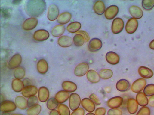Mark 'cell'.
Segmentation results:
<instances>
[{
  "label": "cell",
  "mask_w": 154,
  "mask_h": 115,
  "mask_svg": "<svg viewBox=\"0 0 154 115\" xmlns=\"http://www.w3.org/2000/svg\"><path fill=\"white\" fill-rule=\"evenodd\" d=\"M136 101L140 106L145 107L148 104V99L146 96L142 92H140L136 96Z\"/></svg>",
  "instance_id": "30"
},
{
  "label": "cell",
  "mask_w": 154,
  "mask_h": 115,
  "mask_svg": "<svg viewBox=\"0 0 154 115\" xmlns=\"http://www.w3.org/2000/svg\"><path fill=\"white\" fill-rule=\"evenodd\" d=\"M130 83L125 79H121L118 81L116 86L117 90L122 92L128 91L130 89Z\"/></svg>",
  "instance_id": "20"
},
{
  "label": "cell",
  "mask_w": 154,
  "mask_h": 115,
  "mask_svg": "<svg viewBox=\"0 0 154 115\" xmlns=\"http://www.w3.org/2000/svg\"><path fill=\"white\" fill-rule=\"evenodd\" d=\"M124 25L123 19L118 17L115 18L112 21L111 26L112 32L115 34L120 33L123 31Z\"/></svg>",
  "instance_id": "2"
},
{
  "label": "cell",
  "mask_w": 154,
  "mask_h": 115,
  "mask_svg": "<svg viewBox=\"0 0 154 115\" xmlns=\"http://www.w3.org/2000/svg\"><path fill=\"white\" fill-rule=\"evenodd\" d=\"M138 108V104L134 99L131 98L128 100L127 109L131 114H134L137 113Z\"/></svg>",
  "instance_id": "23"
},
{
  "label": "cell",
  "mask_w": 154,
  "mask_h": 115,
  "mask_svg": "<svg viewBox=\"0 0 154 115\" xmlns=\"http://www.w3.org/2000/svg\"><path fill=\"white\" fill-rule=\"evenodd\" d=\"M81 103L80 97L78 94L73 93L70 95L69 106L71 110L75 111L79 108Z\"/></svg>",
  "instance_id": "3"
},
{
  "label": "cell",
  "mask_w": 154,
  "mask_h": 115,
  "mask_svg": "<svg viewBox=\"0 0 154 115\" xmlns=\"http://www.w3.org/2000/svg\"><path fill=\"white\" fill-rule=\"evenodd\" d=\"M82 25L79 22H73L68 25L67 27V29L71 33H75L79 31Z\"/></svg>",
  "instance_id": "34"
},
{
  "label": "cell",
  "mask_w": 154,
  "mask_h": 115,
  "mask_svg": "<svg viewBox=\"0 0 154 115\" xmlns=\"http://www.w3.org/2000/svg\"><path fill=\"white\" fill-rule=\"evenodd\" d=\"M146 81L144 78L137 79L133 82L131 86V90L135 93L141 92L146 86Z\"/></svg>",
  "instance_id": "5"
},
{
  "label": "cell",
  "mask_w": 154,
  "mask_h": 115,
  "mask_svg": "<svg viewBox=\"0 0 154 115\" xmlns=\"http://www.w3.org/2000/svg\"><path fill=\"white\" fill-rule=\"evenodd\" d=\"M151 111L148 107H143L138 111L137 115H150Z\"/></svg>",
  "instance_id": "44"
},
{
  "label": "cell",
  "mask_w": 154,
  "mask_h": 115,
  "mask_svg": "<svg viewBox=\"0 0 154 115\" xmlns=\"http://www.w3.org/2000/svg\"><path fill=\"white\" fill-rule=\"evenodd\" d=\"M37 70L41 74H45L47 72L48 65L47 62L45 59H41L37 64Z\"/></svg>",
  "instance_id": "27"
},
{
  "label": "cell",
  "mask_w": 154,
  "mask_h": 115,
  "mask_svg": "<svg viewBox=\"0 0 154 115\" xmlns=\"http://www.w3.org/2000/svg\"><path fill=\"white\" fill-rule=\"evenodd\" d=\"M72 38L67 36H62L58 39L57 43L61 47L66 48L72 46L73 43Z\"/></svg>",
  "instance_id": "24"
},
{
  "label": "cell",
  "mask_w": 154,
  "mask_h": 115,
  "mask_svg": "<svg viewBox=\"0 0 154 115\" xmlns=\"http://www.w3.org/2000/svg\"><path fill=\"white\" fill-rule=\"evenodd\" d=\"M38 91L36 86L30 85L24 87L22 91V94L25 98H29L35 96Z\"/></svg>",
  "instance_id": "11"
},
{
  "label": "cell",
  "mask_w": 154,
  "mask_h": 115,
  "mask_svg": "<svg viewBox=\"0 0 154 115\" xmlns=\"http://www.w3.org/2000/svg\"><path fill=\"white\" fill-rule=\"evenodd\" d=\"M15 104L17 108L21 110H24L28 107L27 100L24 97L17 96L15 99Z\"/></svg>",
  "instance_id": "28"
},
{
  "label": "cell",
  "mask_w": 154,
  "mask_h": 115,
  "mask_svg": "<svg viewBox=\"0 0 154 115\" xmlns=\"http://www.w3.org/2000/svg\"><path fill=\"white\" fill-rule=\"evenodd\" d=\"M58 8L56 5L51 4L48 10V18L50 21H54L59 17Z\"/></svg>",
  "instance_id": "13"
},
{
  "label": "cell",
  "mask_w": 154,
  "mask_h": 115,
  "mask_svg": "<svg viewBox=\"0 0 154 115\" xmlns=\"http://www.w3.org/2000/svg\"><path fill=\"white\" fill-rule=\"evenodd\" d=\"M149 48L152 50H154V39L151 41L149 45Z\"/></svg>",
  "instance_id": "53"
},
{
  "label": "cell",
  "mask_w": 154,
  "mask_h": 115,
  "mask_svg": "<svg viewBox=\"0 0 154 115\" xmlns=\"http://www.w3.org/2000/svg\"><path fill=\"white\" fill-rule=\"evenodd\" d=\"M38 20L35 18H30L26 19L23 24V28L25 31H31L37 26Z\"/></svg>",
  "instance_id": "14"
},
{
  "label": "cell",
  "mask_w": 154,
  "mask_h": 115,
  "mask_svg": "<svg viewBox=\"0 0 154 115\" xmlns=\"http://www.w3.org/2000/svg\"><path fill=\"white\" fill-rule=\"evenodd\" d=\"M103 46L102 42L98 38H94L92 39L89 42L88 49L90 52L98 51L101 49Z\"/></svg>",
  "instance_id": "9"
},
{
  "label": "cell",
  "mask_w": 154,
  "mask_h": 115,
  "mask_svg": "<svg viewBox=\"0 0 154 115\" xmlns=\"http://www.w3.org/2000/svg\"><path fill=\"white\" fill-rule=\"evenodd\" d=\"M106 111L105 108L100 107L96 109L95 113L96 115H105Z\"/></svg>",
  "instance_id": "48"
},
{
  "label": "cell",
  "mask_w": 154,
  "mask_h": 115,
  "mask_svg": "<svg viewBox=\"0 0 154 115\" xmlns=\"http://www.w3.org/2000/svg\"><path fill=\"white\" fill-rule=\"evenodd\" d=\"M46 105L49 110H53L58 107L59 102L55 98H51L48 100Z\"/></svg>",
  "instance_id": "38"
},
{
  "label": "cell",
  "mask_w": 154,
  "mask_h": 115,
  "mask_svg": "<svg viewBox=\"0 0 154 115\" xmlns=\"http://www.w3.org/2000/svg\"><path fill=\"white\" fill-rule=\"evenodd\" d=\"M148 104L149 106L154 107V95L149 97L148 99Z\"/></svg>",
  "instance_id": "51"
},
{
  "label": "cell",
  "mask_w": 154,
  "mask_h": 115,
  "mask_svg": "<svg viewBox=\"0 0 154 115\" xmlns=\"http://www.w3.org/2000/svg\"><path fill=\"white\" fill-rule=\"evenodd\" d=\"M73 41L75 46L79 47L83 46L85 43V40L82 35L77 34L74 37Z\"/></svg>",
  "instance_id": "39"
},
{
  "label": "cell",
  "mask_w": 154,
  "mask_h": 115,
  "mask_svg": "<svg viewBox=\"0 0 154 115\" xmlns=\"http://www.w3.org/2000/svg\"><path fill=\"white\" fill-rule=\"evenodd\" d=\"M49 95H50V94H49V90L46 87L42 86L38 89V98L41 102H45L48 101Z\"/></svg>",
  "instance_id": "18"
},
{
  "label": "cell",
  "mask_w": 154,
  "mask_h": 115,
  "mask_svg": "<svg viewBox=\"0 0 154 115\" xmlns=\"http://www.w3.org/2000/svg\"><path fill=\"white\" fill-rule=\"evenodd\" d=\"M23 84L24 87H26V86L31 85V80L28 78H25L23 80Z\"/></svg>",
  "instance_id": "50"
},
{
  "label": "cell",
  "mask_w": 154,
  "mask_h": 115,
  "mask_svg": "<svg viewBox=\"0 0 154 115\" xmlns=\"http://www.w3.org/2000/svg\"><path fill=\"white\" fill-rule=\"evenodd\" d=\"M26 74L25 70L23 67L19 66L15 69L14 75L16 79H21L24 78Z\"/></svg>",
  "instance_id": "36"
},
{
  "label": "cell",
  "mask_w": 154,
  "mask_h": 115,
  "mask_svg": "<svg viewBox=\"0 0 154 115\" xmlns=\"http://www.w3.org/2000/svg\"><path fill=\"white\" fill-rule=\"evenodd\" d=\"M38 97L35 96L30 97L27 100V105L28 108L38 105Z\"/></svg>",
  "instance_id": "43"
},
{
  "label": "cell",
  "mask_w": 154,
  "mask_h": 115,
  "mask_svg": "<svg viewBox=\"0 0 154 115\" xmlns=\"http://www.w3.org/2000/svg\"><path fill=\"white\" fill-rule=\"evenodd\" d=\"M93 10L96 14L102 15L104 14L105 11L106 6L103 1H96L93 5Z\"/></svg>",
  "instance_id": "25"
},
{
  "label": "cell",
  "mask_w": 154,
  "mask_h": 115,
  "mask_svg": "<svg viewBox=\"0 0 154 115\" xmlns=\"http://www.w3.org/2000/svg\"><path fill=\"white\" fill-rule=\"evenodd\" d=\"M142 5L146 10H151L154 7V0H143L142 2Z\"/></svg>",
  "instance_id": "42"
},
{
  "label": "cell",
  "mask_w": 154,
  "mask_h": 115,
  "mask_svg": "<svg viewBox=\"0 0 154 115\" xmlns=\"http://www.w3.org/2000/svg\"><path fill=\"white\" fill-rule=\"evenodd\" d=\"M129 12L133 18L140 19L143 17V12L142 9L139 7L133 5L129 8Z\"/></svg>",
  "instance_id": "21"
},
{
  "label": "cell",
  "mask_w": 154,
  "mask_h": 115,
  "mask_svg": "<svg viewBox=\"0 0 154 115\" xmlns=\"http://www.w3.org/2000/svg\"><path fill=\"white\" fill-rule=\"evenodd\" d=\"M23 82L20 79H15L12 82V87L13 91L19 93L23 91Z\"/></svg>",
  "instance_id": "33"
},
{
  "label": "cell",
  "mask_w": 154,
  "mask_h": 115,
  "mask_svg": "<svg viewBox=\"0 0 154 115\" xmlns=\"http://www.w3.org/2000/svg\"><path fill=\"white\" fill-rule=\"evenodd\" d=\"M11 115H24L21 114H12Z\"/></svg>",
  "instance_id": "55"
},
{
  "label": "cell",
  "mask_w": 154,
  "mask_h": 115,
  "mask_svg": "<svg viewBox=\"0 0 154 115\" xmlns=\"http://www.w3.org/2000/svg\"><path fill=\"white\" fill-rule=\"evenodd\" d=\"M46 8V2L43 0L29 1L25 5V9L29 16L33 18L40 17Z\"/></svg>",
  "instance_id": "1"
},
{
  "label": "cell",
  "mask_w": 154,
  "mask_h": 115,
  "mask_svg": "<svg viewBox=\"0 0 154 115\" xmlns=\"http://www.w3.org/2000/svg\"><path fill=\"white\" fill-rule=\"evenodd\" d=\"M108 115H122V112L118 108H111L108 111Z\"/></svg>",
  "instance_id": "45"
},
{
  "label": "cell",
  "mask_w": 154,
  "mask_h": 115,
  "mask_svg": "<svg viewBox=\"0 0 154 115\" xmlns=\"http://www.w3.org/2000/svg\"><path fill=\"white\" fill-rule=\"evenodd\" d=\"M81 104L84 109L90 113L94 112L95 109V104L90 99H83L81 101Z\"/></svg>",
  "instance_id": "17"
},
{
  "label": "cell",
  "mask_w": 154,
  "mask_h": 115,
  "mask_svg": "<svg viewBox=\"0 0 154 115\" xmlns=\"http://www.w3.org/2000/svg\"><path fill=\"white\" fill-rule=\"evenodd\" d=\"M77 34H79L82 35L84 38L85 41L86 42H88L89 39H90V37H89L88 34L86 31H79L77 32Z\"/></svg>",
  "instance_id": "47"
},
{
  "label": "cell",
  "mask_w": 154,
  "mask_h": 115,
  "mask_svg": "<svg viewBox=\"0 0 154 115\" xmlns=\"http://www.w3.org/2000/svg\"><path fill=\"white\" fill-rule=\"evenodd\" d=\"M89 69V66L87 63H81L75 67L74 73L77 76H84L88 72Z\"/></svg>",
  "instance_id": "4"
},
{
  "label": "cell",
  "mask_w": 154,
  "mask_h": 115,
  "mask_svg": "<svg viewBox=\"0 0 154 115\" xmlns=\"http://www.w3.org/2000/svg\"><path fill=\"white\" fill-rule=\"evenodd\" d=\"M69 96V93L65 91H60L56 93L55 98L59 103L63 104L68 99Z\"/></svg>",
  "instance_id": "29"
},
{
  "label": "cell",
  "mask_w": 154,
  "mask_h": 115,
  "mask_svg": "<svg viewBox=\"0 0 154 115\" xmlns=\"http://www.w3.org/2000/svg\"><path fill=\"white\" fill-rule=\"evenodd\" d=\"M144 94L146 96L150 97L154 95V84H150L147 85L144 87Z\"/></svg>",
  "instance_id": "41"
},
{
  "label": "cell",
  "mask_w": 154,
  "mask_h": 115,
  "mask_svg": "<svg viewBox=\"0 0 154 115\" xmlns=\"http://www.w3.org/2000/svg\"><path fill=\"white\" fill-rule=\"evenodd\" d=\"M85 111L82 108H79L77 110L74 111L70 115H84Z\"/></svg>",
  "instance_id": "49"
},
{
  "label": "cell",
  "mask_w": 154,
  "mask_h": 115,
  "mask_svg": "<svg viewBox=\"0 0 154 115\" xmlns=\"http://www.w3.org/2000/svg\"><path fill=\"white\" fill-rule=\"evenodd\" d=\"M58 111L60 115H70L69 108L64 104H60L57 107Z\"/></svg>",
  "instance_id": "40"
},
{
  "label": "cell",
  "mask_w": 154,
  "mask_h": 115,
  "mask_svg": "<svg viewBox=\"0 0 154 115\" xmlns=\"http://www.w3.org/2000/svg\"><path fill=\"white\" fill-rule=\"evenodd\" d=\"M106 59L109 63L112 65H116L119 63L120 57L115 52L110 51L106 54Z\"/></svg>",
  "instance_id": "15"
},
{
  "label": "cell",
  "mask_w": 154,
  "mask_h": 115,
  "mask_svg": "<svg viewBox=\"0 0 154 115\" xmlns=\"http://www.w3.org/2000/svg\"><path fill=\"white\" fill-rule=\"evenodd\" d=\"M86 77L88 80L91 83H99L101 78L99 74L93 69L89 70L88 71L87 73Z\"/></svg>",
  "instance_id": "22"
},
{
  "label": "cell",
  "mask_w": 154,
  "mask_h": 115,
  "mask_svg": "<svg viewBox=\"0 0 154 115\" xmlns=\"http://www.w3.org/2000/svg\"><path fill=\"white\" fill-rule=\"evenodd\" d=\"M113 72L109 69H101L99 72V75L101 79H108L111 78L113 76Z\"/></svg>",
  "instance_id": "35"
},
{
  "label": "cell",
  "mask_w": 154,
  "mask_h": 115,
  "mask_svg": "<svg viewBox=\"0 0 154 115\" xmlns=\"http://www.w3.org/2000/svg\"><path fill=\"white\" fill-rule=\"evenodd\" d=\"M21 55L19 53L14 55L8 63V66L11 69H16L19 67L22 63Z\"/></svg>",
  "instance_id": "10"
},
{
  "label": "cell",
  "mask_w": 154,
  "mask_h": 115,
  "mask_svg": "<svg viewBox=\"0 0 154 115\" xmlns=\"http://www.w3.org/2000/svg\"><path fill=\"white\" fill-rule=\"evenodd\" d=\"M86 115H96L95 114H94V113H89L87 114Z\"/></svg>",
  "instance_id": "54"
},
{
  "label": "cell",
  "mask_w": 154,
  "mask_h": 115,
  "mask_svg": "<svg viewBox=\"0 0 154 115\" xmlns=\"http://www.w3.org/2000/svg\"><path fill=\"white\" fill-rule=\"evenodd\" d=\"M49 115H60L58 111L54 109V110H51L49 113Z\"/></svg>",
  "instance_id": "52"
},
{
  "label": "cell",
  "mask_w": 154,
  "mask_h": 115,
  "mask_svg": "<svg viewBox=\"0 0 154 115\" xmlns=\"http://www.w3.org/2000/svg\"><path fill=\"white\" fill-rule=\"evenodd\" d=\"M123 102V98L120 96H116L109 99L107 102V105L111 108L120 107Z\"/></svg>",
  "instance_id": "16"
},
{
  "label": "cell",
  "mask_w": 154,
  "mask_h": 115,
  "mask_svg": "<svg viewBox=\"0 0 154 115\" xmlns=\"http://www.w3.org/2000/svg\"><path fill=\"white\" fill-rule=\"evenodd\" d=\"M72 15L69 12H64L61 13L57 19L58 22L62 25L66 24L70 21Z\"/></svg>",
  "instance_id": "31"
},
{
  "label": "cell",
  "mask_w": 154,
  "mask_h": 115,
  "mask_svg": "<svg viewBox=\"0 0 154 115\" xmlns=\"http://www.w3.org/2000/svg\"><path fill=\"white\" fill-rule=\"evenodd\" d=\"M89 99H91L96 105H99L101 104V101H100L98 97L95 94L93 93L91 94L89 96Z\"/></svg>",
  "instance_id": "46"
},
{
  "label": "cell",
  "mask_w": 154,
  "mask_h": 115,
  "mask_svg": "<svg viewBox=\"0 0 154 115\" xmlns=\"http://www.w3.org/2000/svg\"><path fill=\"white\" fill-rule=\"evenodd\" d=\"M138 26V21L137 19L131 18L128 20L126 23L125 29L127 33L133 34L137 31Z\"/></svg>",
  "instance_id": "7"
},
{
  "label": "cell",
  "mask_w": 154,
  "mask_h": 115,
  "mask_svg": "<svg viewBox=\"0 0 154 115\" xmlns=\"http://www.w3.org/2000/svg\"><path fill=\"white\" fill-rule=\"evenodd\" d=\"M41 106L39 105H37L29 108L27 111V115H38L40 113Z\"/></svg>",
  "instance_id": "37"
},
{
  "label": "cell",
  "mask_w": 154,
  "mask_h": 115,
  "mask_svg": "<svg viewBox=\"0 0 154 115\" xmlns=\"http://www.w3.org/2000/svg\"><path fill=\"white\" fill-rule=\"evenodd\" d=\"M17 105L13 101H4L1 103V110L4 113H9L16 110Z\"/></svg>",
  "instance_id": "6"
},
{
  "label": "cell",
  "mask_w": 154,
  "mask_h": 115,
  "mask_svg": "<svg viewBox=\"0 0 154 115\" xmlns=\"http://www.w3.org/2000/svg\"><path fill=\"white\" fill-rule=\"evenodd\" d=\"M138 72L140 76L145 79L151 78L153 76V71L150 68L144 66H141L139 68Z\"/></svg>",
  "instance_id": "19"
},
{
  "label": "cell",
  "mask_w": 154,
  "mask_h": 115,
  "mask_svg": "<svg viewBox=\"0 0 154 115\" xmlns=\"http://www.w3.org/2000/svg\"><path fill=\"white\" fill-rule=\"evenodd\" d=\"M119 12V8L116 5H111L106 9L104 12L106 18L111 20L116 17Z\"/></svg>",
  "instance_id": "8"
},
{
  "label": "cell",
  "mask_w": 154,
  "mask_h": 115,
  "mask_svg": "<svg viewBox=\"0 0 154 115\" xmlns=\"http://www.w3.org/2000/svg\"><path fill=\"white\" fill-rule=\"evenodd\" d=\"M65 31V27L62 25H58L52 29L51 34L54 37H59L63 35Z\"/></svg>",
  "instance_id": "32"
},
{
  "label": "cell",
  "mask_w": 154,
  "mask_h": 115,
  "mask_svg": "<svg viewBox=\"0 0 154 115\" xmlns=\"http://www.w3.org/2000/svg\"><path fill=\"white\" fill-rule=\"evenodd\" d=\"M62 87L64 91L68 93L74 92L77 89V86L75 83L68 81L63 82L62 84Z\"/></svg>",
  "instance_id": "26"
},
{
  "label": "cell",
  "mask_w": 154,
  "mask_h": 115,
  "mask_svg": "<svg viewBox=\"0 0 154 115\" xmlns=\"http://www.w3.org/2000/svg\"><path fill=\"white\" fill-rule=\"evenodd\" d=\"M49 34L45 30H38L35 31L33 35V38L35 40L38 42H42L46 40L49 38Z\"/></svg>",
  "instance_id": "12"
}]
</instances>
